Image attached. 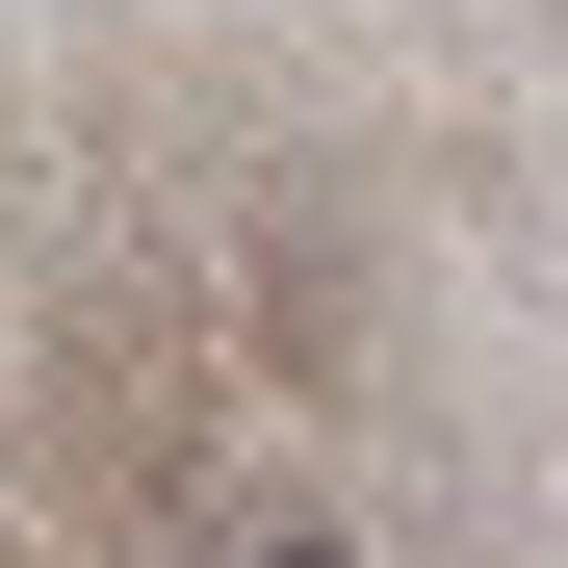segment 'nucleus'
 Masks as SVG:
<instances>
[{
  "mask_svg": "<svg viewBox=\"0 0 568 568\" xmlns=\"http://www.w3.org/2000/svg\"><path fill=\"white\" fill-rule=\"evenodd\" d=\"M207 568H362V542H336V491H233V517H207Z\"/></svg>",
  "mask_w": 568,
  "mask_h": 568,
  "instance_id": "obj_1",
  "label": "nucleus"
}]
</instances>
